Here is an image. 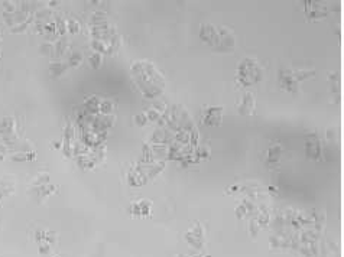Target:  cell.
<instances>
[{"label":"cell","instance_id":"cell-8","mask_svg":"<svg viewBox=\"0 0 344 257\" xmlns=\"http://www.w3.org/2000/svg\"><path fill=\"white\" fill-rule=\"evenodd\" d=\"M178 257H207V256H184V254H180ZM210 257V256H208Z\"/></svg>","mask_w":344,"mask_h":257},{"label":"cell","instance_id":"cell-4","mask_svg":"<svg viewBox=\"0 0 344 257\" xmlns=\"http://www.w3.org/2000/svg\"><path fill=\"white\" fill-rule=\"evenodd\" d=\"M200 36L201 39L211 45L213 48H217L218 45V29H215L214 25H201V31H200Z\"/></svg>","mask_w":344,"mask_h":257},{"label":"cell","instance_id":"cell-6","mask_svg":"<svg viewBox=\"0 0 344 257\" xmlns=\"http://www.w3.org/2000/svg\"><path fill=\"white\" fill-rule=\"evenodd\" d=\"M280 150H282V146L279 143H275L269 148V153L266 156V163L269 166H273V165H278L279 163V158H280Z\"/></svg>","mask_w":344,"mask_h":257},{"label":"cell","instance_id":"cell-3","mask_svg":"<svg viewBox=\"0 0 344 257\" xmlns=\"http://www.w3.org/2000/svg\"><path fill=\"white\" fill-rule=\"evenodd\" d=\"M185 240L188 241V244H191L193 247H204L205 244V230L203 225L200 224L198 221H195V224L185 233Z\"/></svg>","mask_w":344,"mask_h":257},{"label":"cell","instance_id":"cell-2","mask_svg":"<svg viewBox=\"0 0 344 257\" xmlns=\"http://www.w3.org/2000/svg\"><path fill=\"white\" fill-rule=\"evenodd\" d=\"M314 75V71H292V70H280L279 81L280 86L290 93L298 91V84L302 80Z\"/></svg>","mask_w":344,"mask_h":257},{"label":"cell","instance_id":"cell-7","mask_svg":"<svg viewBox=\"0 0 344 257\" xmlns=\"http://www.w3.org/2000/svg\"><path fill=\"white\" fill-rule=\"evenodd\" d=\"M213 120H215V124L221 123V107L208 108V116H204V123L208 126H214Z\"/></svg>","mask_w":344,"mask_h":257},{"label":"cell","instance_id":"cell-5","mask_svg":"<svg viewBox=\"0 0 344 257\" xmlns=\"http://www.w3.org/2000/svg\"><path fill=\"white\" fill-rule=\"evenodd\" d=\"M255 107H256V103H255V97L252 93H246L245 97H243V101L242 104L239 106V111L240 114H245V116H250L255 113Z\"/></svg>","mask_w":344,"mask_h":257},{"label":"cell","instance_id":"cell-1","mask_svg":"<svg viewBox=\"0 0 344 257\" xmlns=\"http://www.w3.org/2000/svg\"><path fill=\"white\" fill-rule=\"evenodd\" d=\"M263 78V70L255 59H245L237 70V80L243 86H252Z\"/></svg>","mask_w":344,"mask_h":257}]
</instances>
